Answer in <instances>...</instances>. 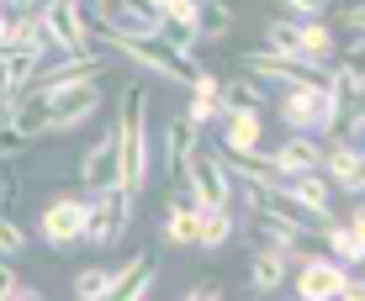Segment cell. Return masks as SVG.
Returning <instances> with one entry per match:
<instances>
[{"instance_id": "cell-22", "label": "cell", "mask_w": 365, "mask_h": 301, "mask_svg": "<svg viewBox=\"0 0 365 301\" xmlns=\"http://www.w3.org/2000/svg\"><path fill=\"white\" fill-rule=\"evenodd\" d=\"M217 85H222V80H217L212 69H196V80L185 85V90H191V100H185V117H191L201 132H207L212 122L222 117V111H217Z\"/></svg>"}, {"instance_id": "cell-29", "label": "cell", "mask_w": 365, "mask_h": 301, "mask_svg": "<svg viewBox=\"0 0 365 301\" xmlns=\"http://www.w3.org/2000/svg\"><path fill=\"white\" fill-rule=\"evenodd\" d=\"M0 254H6V259L27 254V228H21L16 217H6V211H0Z\"/></svg>"}, {"instance_id": "cell-5", "label": "cell", "mask_w": 365, "mask_h": 301, "mask_svg": "<svg viewBox=\"0 0 365 301\" xmlns=\"http://www.w3.org/2000/svg\"><path fill=\"white\" fill-rule=\"evenodd\" d=\"M133 191L106 185V191H85V243L91 248H117L133 228Z\"/></svg>"}, {"instance_id": "cell-31", "label": "cell", "mask_w": 365, "mask_h": 301, "mask_svg": "<svg viewBox=\"0 0 365 301\" xmlns=\"http://www.w3.org/2000/svg\"><path fill=\"white\" fill-rule=\"evenodd\" d=\"M217 296H222V280H217V275H201V280L185 285V301H217Z\"/></svg>"}, {"instance_id": "cell-26", "label": "cell", "mask_w": 365, "mask_h": 301, "mask_svg": "<svg viewBox=\"0 0 365 301\" xmlns=\"http://www.w3.org/2000/svg\"><path fill=\"white\" fill-rule=\"evenodd\" d=\"M233 32V6L222 0H196V43H222Z\"/></svg>"}, {"instance_id": "cell-36", "label": "cell", "mask_w": 365, "mask_h": 301, "mask_svg": "<svg viewBox=\"0 0 365 301\" xmlns=\"http://www.w3.org/2000/svg\"><path fill=\"white\" fill-rule=\"evenodd\" d=\"M11 6H16V11H43L48 0H11Z\"/></svg>"}, {"instance_id": "cell-35", "label": "cell", "mask_w": 365, "mask_h": 301, "mask_svg": "<svg viewBox=\"0 0 365 301\" xmlns=\"http://www.w3.org/2000/svg\"><path fill=\"white\" fill-rule=\"evenodd\" d=\"M360 296H365V280H360L355 270H349V280H344V301H360Z\"/></svg>"}, {"instance_id": "cell-1", "label": "cell", "mask_w": 365, "mask_h": 301, "mask_svg": "<svg viewBox=\"0 0 365 301\" xmlns=\"http://www.w3.org/2000/svg\"><path fill=\"white\" fill-rule=\"evenodd\" d=\"M85 27H91V37H101V43L111 48L117 58H128V64H138L148 74V80H170V85H191L201 58L191 43H175L170 32H148V37H128V32H111L101 16H91V6H85Z\"/></svg>"}, {"instance_id": "cell-23", "label": "cell", "mask_w": 365, "mask_h": 301, "mask_svg": "<svg viewBox=\"0 0 365 301\" xmlns=\"http://www.w3.org/2000/svg\"><path fill=\"white\" fill-rule=\"evenodd\" d=\"M233 228H238L233 206H196V248L217 254V248L233 238Z\"/></svg>"}, {"instance_id": "cell-11", "label": "cell", "mask_w": 365, "mask_h": 301, "mask_svg": "<svg viewBox=\"0 0 365 301\" xmlns=\"http://www.w3.org/2000/svg\"><path fill=\"white\" fill-rule=\"evenodd\" d=\"M196 143H201V127L185 117V111H170L165 127H159V164H165L170 185H180V169H185V159H191Z\"/></svg>"}, {"instance_id": "cell-16", "label": "cell", "mask_w": 365, "mask_h": 301, "mask_svg": "<svg viewBox=\"0 0 365 301\" xmlns=\"http://www.w3.org/2000/svg\"><path fill=\"white\" fill-rule=\"evenodd\" d=\"M318 243L323 248H334V259L339 265H349V270H360V259H365V211H349V222H323V233H318Z\"/></svg>"}, {"instance_id": "cell-24", "label": "cell", "mask_w": 365, "mask_h": 301, "mask_svg": "<svg viewBox=\"0 0 365 301\" xmlns=\"http://www.w3.org/2000/svg\"><path fill=\"white\" fill-rule=\"evenodd\" d=\"M217 111H265V85L255 74L244 80H222L217 85Z\"/></svg>"}, {"instance_id": "cell-7", "label": "cell", "mask_w": 365, "mask_h": 301, "mask_svg": "<svg viewBox=\"0 0 365 301\" xmlns=\"http://www.w3.org/2000/svg\"><path fill=\"white\" fill-rule=\"evenodd\" d=\"M37 21H43L48 53H85V48H96L91 27H85V0H48L37 11Z\"/></svg>"}, {"instance_id": "cell-32", "label": "cell", "mask_w": 365, "mask_h": 301, "mask_svg": "<svg viewBox=\"0 0 365 301\" xmlns=\"http://www.w3.org/2000/svg\"><path fill=\"white\" fill-rule=\"evenodd\" d=\"M286 16H323L329 11V0H281Z\"/></svg>"}, {"instance_id": "cell-9", "label": "cell", "mask_w": 365, "mask_h": 301, "mask_svg": "<svg viewBox=\"0 0 365 301\" xmlns=\"http://www.w3.org/2000/svg\"><path fill=\"white\" fill-rule=\"evenodd\" d=\"M292 280H297L302 301H334V296H344L349 265H339L334 254H302L292 265Z\"/></svg>"}, {"instance_id": "cell-39", "label": "cell", "mask_w": 365, "mask_h": 301, "mask_svg": "<svg viewBox=\"0 0 365 301\" xmlns=\"http://www.w3.org/2000/svg\"><path fill=\"white\" fill-rule=\"evenodd\" d=\"M148 6H165V0H148Z\"/></svg>"}, {"instance_id": "cell-27", "label": "cell", "mask_w": 365, "mask_h": 301, "mask_svg": "<svg viewBox=\"0 0 365 301\" xmlns=\"http://www.w3.org/2000/svg\"><path fill=\"white\" fill-rule=\"evenodd\" d=\"M159 16H165V27H175V43L196 48V0H165Z\"/></svg>"}, {"instance_id": "cell-2", "label": "cell", "mask_w": 365, "mask_h": 301, "mask_svg": "<svg viewBox=\"0 0 365 301\" xmlns=\"http://www.w3.org/2000/svg\"><path fill=\"white\" fill-rule=\"evenodd\" d=\"M117 185L133 196H143L148 169H154V148H148V80H133L117 100Z\"/></svg>"}, {"instance_id": "cell-17", "label": "cell", "mask_w": 365, "mask_h": 301, "mask_svg": "<svg viewBox=\"0 0 365 301\" xmlns=\"http://www.w3.org/2000/svg\"><path fill=\"white\" fill-rule=\"evenodd\" d=\"M43 58H48V53H37V48L6 43V48H0V95L16 100L21 90H32V80H37V69H43Z\"/></svg>"}, {"instance_id": "cell-28", "label": "cell", "mask_w": 365, "mask_h": 301, "mask_svg": "<svg viewBox=\"0 0 365 301\" xmlns=\"http://www.w3.org/2000/svg\"><path fill=\"white\" fill-rule=\"evenodd\" d=\"M32 143H37V137H32V132H21L16 122H0V159H11V164H16V159L27 154Z\"/></svg>"}, {"instance_id": "cell-6", "label": "cell", "mask_w": 365, "mask_h": 301, "mask_svg": "<svg viewBox=\"0 0 365 301\" xmlns=\"http://www.w3.org/2000/svg\"><path fill=\"white\" fill-rule=\"evenodd\" d=\"M180 185L191 191L196 206H233V174H228L222 154L207 137L191 148V159H185V169H180Z\"/></svg>"}, {"instance_id": "cell-18", "label": "cell", "mask_w": 365, "mask_h": 301, "mask_svg": "<svg viewBox=\"0 0 365 301\" xmlns=\"http://www.w3.org/2000/svg\"><path fill=\"white\" fill-rule=\"evenodd\" d=\"M249 285H255L259 296L286 291V285H292V259L275 243H255V254H249Z\"/></svg>"}, {"instance_id": "cell-34", "label": "cell", "mask_w": 365, "mask_h": 301, "mask_svg": "<svg viewBox=\"0 0 365 301\" xmlns=\"http://www.w3.org/2000/svg\"><path fill=\"white\" fill-rule=\"evenodd\" d=\"M365 27V6H360V0H355V6H349L344 11V32H360Z\"/></svg>"}, {"instance_id": "cell-10", "label": "cell", "mask_w": 365, "mask_h": 301, "mask_svg": "<svg viewBox=\"0 0 365 301\" xmlns=\"http://www.w3.org/2000/svg\"><path fill=\"white\" fill-rule=\"evenodd\" d=\"M238 69L255 74V80H275V85H302V80H323V74H329V64L286 58V53H270V48H249V53H238Z\"/></svg>"}, {"instance_id": "cell-8", "label": "cell", "mask_w": 365, "mask_h": 301, "mask_svg": "<svg viewBox=\"0 0 365 301\" xmlns=\"http://www.w3.org/2000/svg\"><path fill=\"white\" fill-rule=\"evenodd\" d=\"M37 238H43L53 254H64V248L85 243V196L64 191V196L48 201V206L37 211Z\"/></svg>"}, {"instance_id": "cell-33", "label": "cell", "mask_w": 365, "mask_h": 301, "mask_svg": "<svg viewBox=\"0 0 365 301\" xmlns=\"http://www.w3.org/2000/svg\"><path fill=\"white\" fill-rule=\"evenodd\" d=\"M16 285H21V275L11 270V259H6V254H0V301H11V291H16Z\"/></svg>"}, {"instance_id": "cell-20", "label": "cell", "mask_w": 365, "mask_h": 301, "mask_svg": "<svg viewBox=\"0 0 365 301\" xmlns=\"http://www.w3.org/2000/svg\"><path fill=\"white\" fill-rule=\"evenodd\" d=\"M222 154H255L259 143H265V122H259V111H222Z\"/></svg>"}, {"instance_id": "cell-25", "label": "cell", "mask_w": 365, "mask_h": 301, "mask_svg": "<svg viewBox=\"0 0 365 301\" xmlns=\"http://www.w3.org/2000/svg\"><path fill=\"white\" fill-rule=\"evenodd\" d=\"M159 238H165L170 248H196V206H185V201L170 196V211H165V222H159Z\"/></svg>"}, {"instance_id": "cell-37", "label": "cell", "mask_w": 365, "mask_h": 301, "mask_svg": "<svg viewBox=\"0 0 365 301\" xmlns=\"http://www.w3.org/2000/svg\"><path fill=\"white\" fill-rule=\"evenodd\" d=\"M6 43H11V16L0 11V48H6Z\"/></svg>"}, {"instance_id": "cell-30", "label": "cell", "mask_w": 365, "mask_h": 301, "mask_svg": "<svg viewBox=\"0 0 365 301\" xmlns=\"http://www.w3.org/2000/svg\"><path fill=\"white\" fill-rule=\"evenodd\" d=\"M106 280H111V270H80L74 275V296L80 301H106Z\"/></svg>"}, {"instance_id": "cell-21", "label": "cell", "mask_w": 365, "mask_h": 301, "mask_svg": "<svg viewBox=\"0 0 365 301\" xmlns=\"http://www.w3.org/2000/svg\"><path fill=\"white\" fill-rule=\"evenodd\" d=\"M286 191H292V201H297V206H307L318 222L334 217V185H329V174H323V169H307V174H297V180H286Z\"/></svg>"}, {"instance_id": "cell-19", "label": "cell", "mask_w": 365, "mask_h": 301, "mask_svg": "<svg viewBox=\"0 0 365 301\" xmlns=\"http://www.w3.org/2000/svg\"><path fill=\"white\" fill-rule=\"evenodd\" d=\"M297 58L334 64V58H339V32L323 16H297Z\"/></svg>"}, {"instance_id": "cell-15", "label": "cell", "mask_w": 365, "mask_h": 301, "mask_svg": "<svg viewBox=\"0 0 365 301\" xmlns=\"http://www.w3.org/2000/svg\"><path fill=\"white\" fill-rule=\"evenodd\" d=\"M265 159H270V169L281 174V180H297V174H307V169L323 164V137H312V132H286V143H275Z\"/></svg>"}, {"instance_id": "cell-14", "label": "cell", "mask_w": 365, "mask_h": 301, "mask_svg": "<svg viewBox=\"0 0 365 301\" xmlns=\"http://www.w3.org/2000/svg\"><path fill=\"white\" fill-rule=\"evenodd\" d=\"M74 174H80V191H106V185H117V132H96L91 148L80 154V164H74Z\"/></svg>"}, {"instance_id": "cell-3", "label": "cell", "mask_w": 365, "mask_h": 301, "mask_svg": "<svg viewBox=\"0 0 365 301\" xmlns=\"http://www.w3.org/2000/svg\"><path fill=\"white\" fill-rule=\"evenodd\" d=\"M339 85L334 74H323V80H302V85H281V122L292 132H312V137H329L334 132V117H339Z\"/></svg>"}, {"instance_id": "cell-4", "label": "cell", "mask_w": 365, "mask_h": 301, "mask_svg": "<svg viewBox=\"0 0 365 301\" xmlns=\"http://www.w3.org/2000/svg\"><path fill=\"white\" fill-rule=\"evenodd\" d=\"M37 100H43V117H48V132H74L106 106L96 74H74V80H48V85H32ZM27 95V90H21Z\"/></svg>"}, {"instance_id": "cell-13", "label": "cell", "mask_w": 365, "mask_h": 301, "mask_svg": "<svg viewBox=\"0 0 365 301\" xmlns=\"http://www.w3.org/2000/svg\"><path fill=\"white\" fill-rule=\"evenodd\" d=\"M323 174H329V185L334 191H344V196H360L365 191V159H360V148L355 143H344V137H329L323 143Z\"/></svg>"}, {"instance_id": "cell-12", "label": "cell", "mask_w": 365, "mask_h": 301, "mask_svg": "<svg viewBox=\"0 0 365 301\" xmlns=\"http://www.w3.org/2000/svg\"><path fill=\"white\" fill-rule=\"evenodd\" d=\"M154 285H159V254H154V248H138L122 270H111L106 296H117V301H143Z\"/></svg>"}, {"instance_id": "cell-38", "label": "cell", "mask_w": 365, "mask_h": 301, "mask_svg": "<svg viewBox=\"0 0 365 301\" xmlns=\"http://www.w3.org/2000/svg\"><path fill=\"white\" fill-rule=\"evenodd\" d=\"M0 122H11V100L6 95H0Z\"/></svg>"}]
</instances>
